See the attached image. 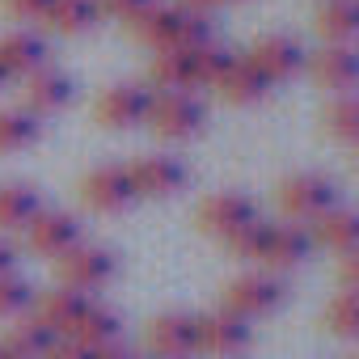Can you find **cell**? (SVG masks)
Returning a JSON list of instances; mask_svg holds the SVG:
<instances>
[{"mask_svg": "<svg viewBox=\"0 0 359 359\" xmlns=\"http://www.w3.org/2000/svg\"><path fill=\"white\" fill-rule=\"evenodd\" d=\"M131 30L148 51H199L212 43V18L187 5H152Z\"/></svg>", "mask_w": 359, "mask_h": 359, "instance_id": "1", "label": "cell"}, {"mask_svg": "<svg viewBox=\"0 0 359 359\" xmlns=\"http://www.w3.org/2000/svg\"><path fill=\"white\" fill-rule=\"evenodd\" d=\"M203 118H208V110H203V102L191 89H161V93H152L148 114H144V123L161 140H191L203 127Z\"/></svg>", "mask_w": 359, "mask_h": 359, "instance_id": "2", "label": "cell"}, {"mask_svg": "<svg viewBox=\"0 0 359 359\" xmlns=\"http://www.w3.org/2000/svg\"><path fill=\"white\" fill-rule=\"evenodd\" d=\"M254 220H258V203H254L250 195H241V191L208 195V199L199 203V212H195L199 233H208V237H216V241H224V245H229L237 233H245Z\"/></svg>", "mask_w": 359, "mask_h": 359, "instance_id": "3", "label": "cell"}, {"mask_svg": "<svg viewBox=\"0 0 359 359\" xmlns=\"http://www.w3.org/2000/svg\"><path fill=\"white\" fill-rule=\"evenodd\" d=\"M330 208H338V187L325 173H292L279 182V212L287 220H317Z\"/></svg>", "mask_w": 359, "mask_h": 359, "instance_id": "4", "label": "cell"}, {"mask_svg": "<svg viewBox=\"0 0 359 359\" xmlns=\"http://www.w3.org/2000/svg\"><path fill=\"white\" fill-rule=\"evenodd\" d=\"M55 271H60V283L64 287H72V292H97V287H106L110 279H114V271H118V262H114V254L110 250H102V245H72L64 258H55Z\"/></svg>", "mask_w": 359, "mask_h": 359, "instance_id": "5", "label": "cell"}, {"mask_svg": "<svg viewBox=\"0 0 359 359\" xmlns=\"http://www.w3.org/2000/svg\"><path fill=\"white\" fill-rule=\"evenodd\" d=\"M283 304V283L266 271H250V275H237L229 287H224V313L241 317V321H254V317H266Z\"/></svg>", "mask_w": 359, "mask_h": 359, "instance_id": "6", "label": "cell"}, {"mask_svg": "<svg viewBox=\"0 0 359 359\" xmlns=\"http://www.w3.org/2000/svg\"><path fill=\"white\" fill-rule=\"evenodd\" d=\"M127 173H131L135 199H169L187 182V165L177 156H169V152H148V156L131 161Z\"/></svg>", "mask_w": 359, "mask_h": 359, "instance_id": "7", "label": "cell"}, {"mask_svg": "<svg viewBox=\"0 0 359 359\" xmlns=\"http://www.w3.org/2000/svg\"><path fill=\"white\" fill-rule=\"evenodd\" d=\"M81 199L102 212V216H114L123 208L135 203V187H131V173L127 165H97L93 173L81 177Z\"/></svg>", "mask_w": 359, "mask_h": 359, "instance_id": "8", "label": "cell"}, {"mask_svg": "<svg viewBox=\"0 0 359 359\" xmlns=\"http://www.w3.org/2000/svg\"><path fill=\"white\" fill-rule=\"evenodd\" d=\"M250 342H254L250 321H241V317H233V313H224V309H216V313H208V317H195V346L208 351V355L233 359V355L250 351Z\"/></svg>", "mask_w": 359, "mask_h": 359, "instance_id": "9", "label": "cell"}, {"mask_svg": "<svg viewBox=\"0 0 359 359\" xmlns=\"http://www.w3.org/2000/svg\"><path fill=\"white\" fill-rule=\"evenodd\" d=\"M245 60L254 64V72L266 85H279V81H292L296 72H304V47L292 34H266V39H258Z\"/></svg>", "mask_w": 359, "mask_h": 359, "instance_id": "10", "label": "cell"}, {"mask_svg": "<svg viewBox=\"0 0 359 359\" xmlns=\"http://www.w3.org/2000/svg\"><path fill=\"white\" fill-rule=\"evenodd\" d=\"M148 102H152V93H148L144 85L123 81V85H110V89L97 97L93 114H97V123H102L106 131H131V127H140V123H144Z\"/></svg>", "mask_w": 359, "mask_h": 359, "instance_id": "11", "label": "cell"}, {"mask_svg": "<svg viewBox=\"0 0 359 359\" xmlns=\"http://www.w3.org/2000/svg\"><path fill=\"white\" fill-rule=\"evenodd\" d=\"M26 245H30L39 258H64L72 245H81V224H76V216H68V212L39 208L34 220L26 224Z\"/></svg>", "mask_w": 359, "mask_h": 359, "instance_id": "12", "label": "cell"}, {"mask_svg": "<svg viewBox=\"0 0 359 359\" xmlns=\"http://www.w3.org/2000/svg\"><path fill=\"white\" fill-rule=\"evenodd\" d=\"M304 68H309V76H313L321 89H330L334 97H338V93H351V85H355V76H359V60H355V51H351L346 43H325L321 51L304 55Z\"/></svg>", "mask_w": 359, "mask_h": 359, "instance_id": "13", "label": "cell"}, {"mask_svg": "<svg viewBox=\"0 0 359 359\" xmlns=\"http://www.w3.org/2000/svg\"><path fill=\"white\" fill-rule=\"evenodd\" d=\"M144 342L152 351V359H187L195 355V317L187 313H165V317H152L148 330H144Z\"/></svg>", "mask_w": 359, "mask_h": 359, "instance_id": "14", "label": "cell"}, {"mask_svg": "<svg viewBox=\"0 0 359 359\" xmlns=\"http://www.w3.org/2000/svg\"><path fill=\"white\" fill-rule=\"evenodd\" d=\"M30 309H34V317H39L55 338H68V334L76 330V321L89 313V296L60 283V287H51V292H39Z\"/></svg>", "mask_w": 359, "mask_h": 359, "instance_id": "15", "label": "cell"}, {"mask_svg": "<svg viewBox=\"0 0 359 359\" xmlns=\"http://www.w3.org/2000/svg\"><path fill=\"white\" fill-rule=\"evenodd\" d=\"M313 241L300 224H266L262 233V250H258V266L266 271H292L309 258Z\"/></svg>", "mask_w": 359, "mask_h": 359, "instance_id": "16", "label": "cell"}, {"mask_svg": "<svg viewBox=\"0 0 359 359\" xmlns=\"http://www.w3.org/2000/svg\"><path fill=\"white\" fill-rule=\"evenodd\" d=\"M72 102V76L60 72V68H34L26 76V110L39 118V114H55Z\"/></svg>", "mask_w": 359, "mask_h": 359, "instance_id": "17", "label": "cell"}, {"mask_svg": "<svg viewBox=\"0 0 359 359\" xmlns=\"http://www.w3.org/2000/svg\"><path fill=\"white\" fill-rule=\"evenodd\" d=\"M60 338L34 317V313H22L13 317V325L5 330V338H0V351H5L9 359H43Z\"/></svg>", "mask_w": 359, "mask_h": 359, "instance_id": "18", "label": "cell"}, {"mask_svg": "<svg viewBox=\"0 0 359 359\" xmlns=\"http://www.w3.org/2000/svg\"><path fill=\"white\" fill-rule=\"evenodd\" d=\"M47 64V43L30 30H9L0 34V72L9 76H30L34 68Z\"/></svg>", "mask_w": 359, "mask_h": 359, "instance_id": "19", "label": "cell"}, {"mask_svg": "<svg viewBox=\"0 0 359 359\" xmlns=\"http://www.w3.org/2000/svg\"><path fill=\"white\" fill-rule=\"evenodd\" d=\"M309 241H317V245L334 250L338 258H346V254L359 250V216L351 208H330L325 216L313 220V237Z\"/></svg>", "mask_w": 359, "mask_h": 359, "instance_id": "20", "label": "cell"}, {"mask_svg": "<svg viewBox=\"0 0 359 359\" xmlns=\"http://www.w3.org/2000/svg\"><path fill=\"white\" fill-rule=\"evenodd\" d=\"M123 338V321L114 309H102V304H89V313L76 321V330L64 338V342H76L85 351H102V346H114Z\"/></svg>", "mask_w": 359, "mask_h": 359, "instance_id": "21", "label": "cell"}, {"mask_svg": "<svg viewBox=\"0 0 359 359\" xmlns=\"http://www.w3.org/2000/svg\"><path fill=\"white\" fill-rule=\"evenodd\" d=\"M216 89H220V97H224V102H233V106H254V102H262V97H266V89H271V85L254 72V64H250L245 55H237V60H233V68L220 76V85H216Z\"/></svg>", "mask_w": 359, "mask_h": 359, "instance_id": "22", "label": "cell"}, {"mask_svg": "<svg viewBox=\"0 0 359 359\" xmlns=\"http://www.w3.org/2000/svg\"><path fill=\"white\" fill-rule=\"evenodd\" d=\"M39 191L30 182H5L0 187V233H18L34 220L39 212Z\"/></svg>", "mask_w": 359, "mask_h": 359, "instance_id": "23", "label": "cell"}, {"mask_svg": "<svg viewBox=\"0 0 359 359\" xmlns=\"http://www.w3.org/2000/svg\"><path fill=\"white\" fill-rule=\"evenodd\" d=\"M148 76L161 89H195V51H152Z\"/></svg>", "mask_w": 359, "mask_h": 359, "instance_id": "24", "label": "cell"}, {"mask_svg": "<svg viewBox=\"0 0 359 359\" xmlns=\"http://www.w3.org/2000/svg\"><path fill=\"white\" fill-rule=\"evenodd\" d=\"M97 18H102L97 0H55L43 22H47L55 34H85V30L97 26Z\"/></svg>", "mask_w": 359, "mask_h": 359, "instance_id": "25", "label": "cell"}, {"mask_svg": "<svg viewBox=\"0 0 359 359\" xmlns=\"http://www.w3.org/2000/svg\"><path fill=\"white\" fill-rule=\"evenodd\" d=\"M317 30H321L325 43H346L351 47V39L359 30V5L355 0H325V9L317 13Z\"/></svg>", "mask_w": 359, "mask_h": 359, "instance_id": "26", "label": "cell"}, {"mask_svg": "<svg viewBox=\"0 0 359 359\" xmlns=\"http://www.w3.org/2000/svg\"><path fill=\"white\" fill-rule=\"evenodd\" d=\"M43 123L26 110V106H9V110H0V152H22L39 140Z\"/></svg>", "mask_w": 359, "mask_h": 359, "instance_id": "27", "label": "cell"}, {"mask_svg": "<svg viewBox=\"0 0 359 359\" xmlns=\"http://www.w3.org/2000/svg\"><path fill=\"white\" fill-rule=\"evenodd\" d=\"M325 131H330L334 140H342V144H355V135H359V102H355V93H338V97L330 102V110H325Z\"/></svg>", "mask_w": 359, "mask_h": 359, "instance_id": "28", "label": "cell"}, {"mask_svg": "<svg viewBox=\"0 0 359 359\" xmlns=\"http://www.w3.org/2000/svg\"><path fill=\"white\" fill-rule=\"evenodd\" d=\"M233 60H237V55L212 39L208 47H199V51H195V85H212V89H216V85H220V76L233 68Z\"/></svg>", "mask_w": 359, "mask_h": 359, "instance_id": "29", "label": "cell"}, {"mask_svg": "<svg viewBox=\"0 0 359 359\" xmlns=\"http://www.w3.org/2000/svg\"><path fill=\"white\" fill-rule=\"evenodd\" d=\"M338 338H359V296L355 292H338L330 304H325V317H321Z\"/></svg>", "mask_w": 359, "mask_h": 359, "instance_id": "30", "label": "cell"}, {"mask_svg": "<svg viewBox=\"0 0 359 359\" xmlns=\"http://www.w3.org/2000/svg\"><path fill=\"white\" fill-rule=\"evenodd\" d=\"M34 304V287L22 275H0V317H22Z\"/></svg>", "mask_w": 359, "mask_h": 359, "instance_id": "31", "label": "cell"}, {"mask_svg": "<svg viewBox=\"0 0 359 359\" xmlns=\"http://www.w3.org/2000/svg\"><path fill=\"white\" fill-rule=\"evenodd\" d=\"M152 5H156V0H97V9H102L106 18H118V22H127V26L140 22Z\"/></svg>", "mask_w": 359, "mask_h": 359, "instance_id": "32", "label": "cell"}, {"mask_svg": "<svg viewBox=\"0 0 359 359\" xmlns=\"http://www.w3.org/2000/svg\"><path fill=\"white\" fill-rule=\"evenodd\" d=\"M55 0H5V13L13 22H43Z\"/></svg>", "mask_w": 359, "mask_h": 359, "instance_id": "33", "label": "cell"}, {"mask_svg": "<svg viewBox=\"0 0 359 359\" xmlns=\"http://www.w3.org/2000/svg\"><path fill=\"white\" fill-rule=\"evenodd\" d=\"M43 359H89V351H85V346H76V342H64V338H60Z\"/></svg>", "mask_w": 359, "mask_h": 359, "instance_id": "34", "label": "cell"}, {"mask_svg": "<svg viewBox=\"0 0 359 359\" xmlns=\"http://www.w3.org/2000/svg\"><path fill=\"white\" fill-rule=\"evenodd\" d=\"M355 287H359V258L346 254L342 258V292H355Z\"/></svg>", "mask_w": 359, "mask_h": 359, "instance_id": "35", "label": "cell"}, {"mask_svg": "<svg viewBox=\"0 0 359 359\" xmlns=\"http://www.w3.org/2000/svg\"><path fill=\"white\" fill-rule=\"evenodd\" d=\"M89 359H135L131 351H123V342H114V346H102V351H89Z\"/></svg>", "mask_w": 359, "mask_h": 359, "instance_id": "36", "label": "cell"}, {"mask_svg": "<svg viewBox=\"0 0 359 359\" xmlns=\"http://www.w3.org/2000/svg\"><path fill=\"white\" fill-rule=\"evenodd\" d=\"M0 275H13V245L0 241Z\"/></svg>", "mask_w": 359, "mask_h": 359, "instance_id": "37", "label": "cell"}, {"mask_svg": "<svg viewBox=\"0 0 359 359\" xmlns=\"http://www.w3.org/2000/svg\"><path fill=\"white\" fill-rule=\"evenodd\" d=\"M212 5H224V0H187V9H199V13H208Z\"/></svg>", "mask_w": 359, "mask_h": 359, "instance_id": "38", "label": "cell"}, {"mask_svg": "<svg viewBox=\"0 0 359 359\" xmlns=\"http://www.w3.org/2000/svg\"><path fill=\"white\" fill-rule=\"evenodd\" d=\"M0 89H5V72H0Z\"/></svg>", "mask_w": 359, "mask_h": 359, "instance_id": "39", "label": "cell"}, {"mask_svg": "<svg viewBox=\"0 0 359 359\" xmlns=\"http://www.w3.org/2000/svg\"><path fill=\"white\" fill-rule=\"evenodd\" d=\"M0 359H9V355H5V351H0Z\"/></svg>", "mask_w": 359, "mask_h": 359, "instance_id": "40", "label": "cell"}]
</instances>
